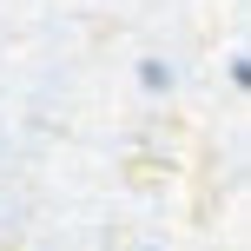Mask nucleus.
Segmentation results:
<instances>
[{"label":"nucleus","mask_w":251,"mask_h":251,"mask_svg":"<svg viewBox=\"0 0 251 251\" xmlns=\"http://www.w3.org/2000/svg\"><path fill=\"white\" fill-rule=\"evenodd\" d=\"M139 86H146V93H165V86H172V66H165V60H139Z\"/></svg>","instance_id":"obj_1"}]
</instances>
